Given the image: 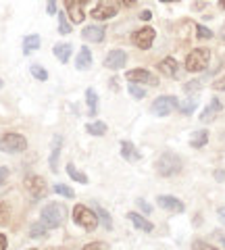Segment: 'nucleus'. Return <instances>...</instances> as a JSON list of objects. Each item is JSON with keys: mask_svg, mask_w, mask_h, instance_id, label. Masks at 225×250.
Listing matches in <instances>:
<instances>
[{"mask_svg": "<svg viewBox=\"0 0 225 250\" xmlns=\"http://www.w3.org/2000/svg\"><path fill=\"white\" fill-rule=\"evenodd\" d=\"M157 173L159 175H163V177H171V175H177V173L181 171V167H184V161H181V156L179 155H175V152L171 150H167L163 152V155L159 156V161H157Z\"/></svg>", "mask_w": 225, "mask_h": 250, "instance_id": "nucleus-1", "label": "nucleus"}, {"mask_svg": "<svg viewBox=\"0 0 225 250\" xmlns=\"http://www.w3.org/2000/svg\"><path fill=\"white\" fill-rule=\"evenodd\" d=\"M65 221V206L59 204V203H50L42 208V215H40V223L44 225L46 229H56L63 225Z\"/></svg>", "mask_w": 225, "mask_h": 250, "instance_id": "nucleus-2", "label": "nucleus"}, {"mask_svg": "<svg viewBox=\"0 0 225 250\" xmlns=\"http://www.w3.org/2000/svg\"><path fill=\"white\" fill-rule=\"evenodd\" d=\"M209 61H210V50L209 48H194L192 52L186 57V69L192 73H198V71H205L209 67Z\"/></svg>", "mask_w": 225, "mask_h": 250, "instance_id": "nucleus-3", "label": "nucleus"}, {"mask_svg": "<svg viewBox=\"0 0 225 250\" xmlns=\"http://www.w3.org/2000/svg\"><path fill=\"white\" fill-rule=\"evenodd\" d=\"M25 148H27V140L21 134L11 131V134H4L0 138V150L6 152V155H17V152H23Z\"/></svg>", "mask_w": 225, "mask_h": 250, "instance_id": "nucleus-4", "label": "nucleus"}, {"mask_svg": "<svg viewBox=\"0 0 225 250\" xmlns=\"http://www.w3.org/2000/svg\"><path fill=\"white\" fill-rule=\"evenodd\" d=\"M73 221L80 227L83 229H88V232H92V229H96L98 225V215L94 211H90L88 206H83V204H77L73 208Z\"/></svg>", "mask_w": 225, "mask_h": 250, "instance_id": "nucleus-5", "label": "nucleus"}, {"mask_svg": "<svg viewBox=\"0 0 225 250\" xmlns=\"http://www.w3.org/2000/svg\"><path fill=\"white\" fill-rule=\"evenodd\" d=\"M177 104H179V100L175 98V96H159V98L152 102L150 110H152V115H157V117H167L177 109Z\"/></svg>", "mask_w": 225, "mask_h": 250, "instance_id": "nucleus-6", "label": "nucleus"}, {"mask_svg": "<svg viewBox=\"0 0 225 250\" xmlns=\"http://www.w3.org/2000/svg\"><path fill=\"white\" fill-rule=\"evenodd\" d=\"M25 188H27V192H30L36 200L44 198L48 194V186H46V182L40 175H30V177H27L25 179Z\"/></svg>", "mask_w": 225, "mask_h": 250, "instance_id": "nucleus-7", "label": "nucleus"}, {"mask_svg": "<svg viewBox=\"0 0 225 250\" xmlns=\"http://www.w3.org/2000/svg\"><path fill=\"white\" fill-rule=\"evenodd\" d=\"M154 36H157V31H154L152 27H142V30H138L136 33H133L131 40H133V44H136L138 48L148 50V48L152 46V42H154Z\"/></svg>", "mask_w": 225, "mask_h": 250, "instance_id": "nucleus-8", "label": "nucleus"}, {"mask_svg": "<svg viewBox=\"0 0 225 250\" xmlns=\"http://www.w3.org/2000/svg\"><path fill=\"white\" fill-rule=\"evenodd\" d=\"M125 78H128V81H131V83H150V86H159V79L154 78L150 71H146V69H133V71H128Z\"/></svg>", "mask_w": 225, "mask_h": 250, "instance_id": "nucleus-9", "label": "nucleus"}, {"mask_svg": "<svg viewBox=\"0 0 225 250\" xmlns=\"http://www.w3.org/2000/svg\"><path fill=\"white\" fill-rule=\"evenodd\" d=\"M125 62H128V54H125V50L115 48V50H111L107 54V59H104V67L112 69V71H119L121 67H125Z\"/></svg>", "mask_w": 225, "mask_h": 250, "instance_id": "nucleus-10", "label": "nucleus"}, {"mask_svg": "<svg viewBox=\"0 0 225 250\" xmlns=\"http://www.w3.org/2000/svg\"><path fill=\"white\" fill-rule=\"evenodd\" d=\"M157 203H159L161 208H165V211H169V213H184V211H186L184 203H181L179 198H175V196H169V194H163V196H159Z\"/></svg>", "mask_w": 225, "mask_h": 250, "instance_id": "nucleus-11", "label": "nucleus"}, {"mask_svg": "<svg viewBox=\"0 0 225 250\" xmlns=\"http://www.w3.org/2000/svg\"><path fill=\"white\" fill-rule=\"evenodd\" d=\"M90 15H92L94 19H98V21H107V19H112L117 15V6L112 2H100L96 9H92Z\"/></svg>", "mask_w": 225, "mask_h": 250, "instance_id": "nucleus-12", "label": "nucleus"}, {"mask_svg": "<svg viewBox=\"0 0 225 250\" xmlns=\"http://www.w3.org/2000/svg\"><path fill=\"white\" fill-rule=\"evenodd\" d=\"M65 6H67V17H71L73 23H81V21L86 19L80 0H65Z\"/></svg>", "mask_w": 225, "mask_h": 250, "instance_id": "nucleus-13", "label": "nucleus"}, {"mask_svg": "<svg viewBox=\"0 0 225 250\" xmlns=\"http://www.w3.org/2000/svg\"><path fill=\"white\" fill-rule=\"evenodd\" d=\"M159 71L167 75V78H177V73H179V65H177V61H175L173 57H167L159 62Z\"/></svg>", "mask_w": 225, "mask_h": 250, "instance_id": "nucleus-14", "label": "nucleus"}, {"mask_svg": "<svg viewBox=\"0 0 225 250\" xmlns=\"http://www.w3.org/2000/svg\"><path fill=\"white\" fill-rule=\"evenodd\" d=\"M104 27L102 25H88V27H83V31H81V36L86 42H102L104 40Z\"/></svg>", "mask_w": 225, "mask_h": 250, "instance_id": "nucleus-15", "label": "nucleus"}, {"mask_svg": "<svg viewBox=\"0 0 225 250\" xmlns=\"http://www.w3.org/2000/svg\"><path fill=\"white\" fill-rule=\"evenodd\" d=\"M75 67L81 69V71H86V69L92 67V52H90V48H80V52H77V59H75Z\"/></svg>", "mask_w": 225, "mask_h": 250, "instance_id": "nucleus-16", "label": "nucleus"}, {"mask_svg": "<svg viewBox=\"0 0 225 250\" xmlns=\"http://www.w3.org/2000/svg\"><path fill=\"white\" fill-rule=\"evenodd\" d=\"M219 110H221V102L217 100V98H213V100H210L209 107H207L205 110H202L200 121H202V123H210V121H213L217 115H219Z\"/></svg>", "mask_w": 225, "mask_h": 250, "instance_id": "nucleus-17", "label": "nucleus"}, {"mask_svg": "<svg viewBox=\"0 0 225 250\" xmlns=\"http://www.w3.org/2000/svg\"><path fill=\"white\" fill-rule=\"evenodd\" d=\"M61 146H63V138L54 136L52 140V155H50V169L56 173L59 171V155H61Z\"/></svg>", "mask_w": 225, "mask_h": 250, "instance_id": "nucleus-18", "label": "nucleus"}, {"mask_svg": "<svg viewBox=\"0 0 225 250\" xmlns=\"http://www.w3.org/2000/svg\"><path fill=\"white\" fill-rule=\"evenodd\" d=\"M128 217H129V221H131V223L136 225L138 229H142V232H152V229H154V225L150 223L148 219H144L142 215H138V213H129Z\"/></svg>", "mask_w": 225, "mask_h": 250, "instance_id": "nucleus-19", "label": "nucleus"}, {"mask_svg": "<svg viewBox=\"0 0 225 250\" xmlns=\"http://www.w3.org/2000/svg\"><path fill=\"white\" fill-rule=\"evenodd\" d=\"M207 142H209V131L207 129L194 131L192 138H190V146H192V148H202V146H207Z\"/></svg>", "mask_w": 225, "mask_h": 250, "instance_id": "nucleus-20", "label": "nucleus"}, {"mask_svg": "<svg viewBox=\"0 0 225 250\" xmlns=\"http://www.w3.org/2000/svg\"><path fill=\"white\" fill-rule=\"evenodd\" d=\"M121 155H123V158H128V161H138L140 158V152L136 150V146L128 140L121 142Z\"/></svg>", "mask_w": 225, "mask_h": 250, "instance_id": "nucleus-21", "label": "nucleus"}, {"mask_svg": "<svg viewBox=\"0 0 225 250\" xmlns=\"http://www.w3.org/2000/svg\"><path fill=\"white\" fill-rule=\"evenodd\" d=\"M86 100H88V113H90V117H96V113H98V94L94 92L92 88L86 90Z\"/></svg>", "mask_w": 225, "mask_h": 250, "instance_id": "nucleus-22", "label": "nucleus"}, {"mask_svg": "<svg viewBox=\"0 0 225 250\" xmlns=\"http://www.w3.org/2000/svg\"><path fill=\"white\" fill-rule=\"evenodd\" d=\"M71 44H56L54 46V57L59 59L61 62H67L69 59H71Z\"/></svg>", "mask_w": 225, "mask_h": 250, "instance_id": "nucleus-23", "label": "nucleus"}, {"mask_svg": "<svg viewBox=\"0 0 225 250\" xmlns=\"http://www.w3.org/2000/svg\"><path fill=\"white\" fill-rule=\"evenodd\" d=\"M38 48H40V36H38V33H32V36H27L23 40V52L25 54L38 50Z\"/></svg>", "mask_w": 225, "mask_h": 250, "instance_id": "nucleus-24", "label": "nucleus"}, {"mask_svg": "<svg viewBox=\"0 0 225 250\" xmlns=\"http://www.w3.org/2000/svg\"><path fill=\"white\" fill-rule=\"evenodd\" d=\"M86 131H88V134H92V136H104V134H107V123H102V121L88 123Z\"/></svg>", "mask_w": 225, "mask_h": 250, "instance_id": "nucleus-25", "label": "nucleus"}, {"mask_svg": "<svg viewBox=\"0 0 225 250\" xmlns=\"http://www.w3.org/2000/svg\"><path fill=\"white\" fill-rule=\"evenodd\" d=\"M67 173H69V177H71L73 182L88 184V175H86V173H81V171H77V169H75V165L69 163V165H67Z\"/></svg>", "mask_w": 225, "mask_h": 250, "instance_id": "nucleus-26", "label": "nucleus"}, {"mask_svg": "<svg viewBox=\"0 0 225 250\" xmlns=\"http://www.w3.org/2000/svg\"><path fill=\"white\" fill-rule=\"evenodd\" d=\"M30 71H32V75H33V78H36L38 81H46V79H48V71H46L44 67L32 65V67H30Z\"/></svg>", "mask_w": 225, "mask_h": 250, "instance_id": "nucleus-27", "label": "nucleus"}, {"mask_svg": "<svg viewBox=\"0 0 225 250\" xmlns=\"http://www.w3.org/2000/svg\"><path fill=\"white\" fill-rule=\"evenodd\" d=\"M177 107H179V110H181L184 115H190V113H194V109H196V100H194V98L184 100V102H179Z\"/></svg>", "mask_w": 225, "mask_h": 250, "instance_id": "nucleus-28", "label": "nucleus"}, {"mask_svg": "<svg viewBox=\"0 0 225 250\" xmlns=\"http://www.w3.org/2000/svg\"><path fill=\"white\" fill-rule=\"evenodd\" d=\"M11 219V208L6 203H0V225H6Z\"/></svg>", "mask_w": 225, "mask_h": 250, "instance_id": "nucleus-29", "label": "nucleus"}, {"mask_svg": "<svg viewBox=\"0 0 225 250\" xmlns=\"http://www.w3.org/2000/svg\"><path fill=\"white\" fill-rule=\"evenodd\" d=\"M96 215L100 217V221H102V225L107 227V229H112V223H111V217H109V213L104 211L102 206H96Z\"/></svg>", "mask_w": 225, "mask_h": 250, "instance_id": "nucleus-30", "label": "nucleus"}, {"mask_svg": "<svg viewBox=\"0 0 225 250\" xmlns=\"http://www.w3.org/2000/svg\"><path fill=\"white\" fill-rule=\"evenodd\" d=\"M128 90H129V94L133 96V98H138V100H140V98H144V96H146V90H144V88H140L138 83H131V81H129Z\"/></svg>", "mask_w": 225, "mask_h": 250, "instance_id": "nucleus-31", "label": "nucleus"}, {"mask_svg": "<svg viewBox=\"0 0 225 250\" xmlns=\"http://www.w3.org/2000/svg\"><path fill=\"white\" fill-rule=\"evenodd\" d=\"M54 192L61 194V196H65V198H73L75 196V192L71 190V188H67V186H63V184H56L54 186Z\"/></svg>", "mask_w": 225, "mask_h": 250, "instance_id": "nucleus-32", "label": "nucleus"}, {"mask_svg": "<svg viewBox=\"0 0 225 250\" xmlns=\"http://www.w3.org/2000/svg\"><path fill=\"white\" fill-rule=\"evenodd\" d=\"M59 31L61 33H71V23L67 21V15H59Z\"/></svg>", "mask_w": 225, "mask_h": 250, "instance_id": "nucleus-33", "label": "nucleus"}, {"mask_svg": "<svg viewBox=\"0 0 225 250\" xmlns=\"http://www.w3.org/2000/svg\"><path fill=\"white\" fill-rule=\"evenodd\" d=\"M196 36H198V38H202V40H210V38H213V31H210L209 27L196 25Z\"/></svg>", "mask_w": 225, "mask_h": 250, "instance_id": "nucleus-34", "label": "nucleus"}, {"mask_svg": "<svg viewBox=\"0 0 225 250\" xmlns=\"http://www.w3.org/2000/svg\"><path fill=\"white\" fill-rule=\"evenodd\" d=\"M46 234V227L44 225H32L30 227V235H32V238H42V235H44Z\"/></svg>", "mask_w": 225, "mask_h": 250, "instance_id": "nucleus-35", "label": "nucleus"}, {"mask_svg": "<svg viewBox=\"0 0 225 250\" xmlns=\"http://www.w3.org/2000/svg\"><path fill=\"white\" fill-rule=\"evenodd\" d=\"M192 250H219V248H215L213 244H209V242L196 240V242H194V244H192Z\"/></svg>", "mask_w": 225, "mask_h": 250, "instance_id": "nucleus-36", "label": "nucleus"}, {"mask_svg": "<svg viewBox=\"0 0 225 250\" xmlns=\"http://www.w3.org/2000/svg\"><path fill=\"white\" fill-rule=\"evenodd\" d=\"M81 250H107V244H104V242H90V244H86Z\"/></svg>", "mask_w": 225, "mask_h": 250, "instance_id": "nucleus-37", "label": "nucleus"}, {"mask_svg": "<svg viewBox=\"0 0 225 250\" xmlns=\"http://www.w3.org/2000/svg\"><path fill=\"white\" fill-rule=\"evenodd\" d=\"M186 92H196V90H200V81L198 79H194V81H188L186 86H184Z\"/></svg>", "mask_w": 225, "mask_h": 250, "instance_id": "nucleus-38", "label": "nucleus"}, {"mask_svg": "<svg viewBox=\"0 0 225 250\" xmlns=\"http://www.w3.org/2000/svg\"><path fill=\"white\" fill-rule=\"evenodd\" d=\"M48 6H46V11H48V15H56V0H46Z\"/></svg>", "mask_w": 225, "mask_h": 250, "instance_id": "nucleus-39", "label": "nucleus"}, {"mask_svg": "<svg viewBox=\"0 0 225 250\" xmlns=\"http://www.w3.org/2000/svg\"><path fill=\"white\" fill-rule=\"evenodd\" d=\"M6 177H9V169H6V167H0V186L6 182Z\"/></svg>", "mask_w": 225, "mask_h": 250, "instance_id": "nucleus-40", "label": "nucleus"}, {"mask_svg": "<svg viewBox=\"0 0 225 250\" xmlns=\"http://www.w3.org/2000/svg\"><path fill=\"white\" fill-rule=\"evenodd\" d=\"M138 206H140V208H142V211H144V213H150V211H152V208H150V204H148V203H144V200H142V198H140V200H138Z\"/></svg>", "mask_w": 225, "mask_h": 250, "instance_id": "nucleus-41", "label": "nucleus"}, {"mask_svg": "<svg viewBox=\"0 0 225 250\" xmlns=\"http://www.w3.org/2000/svg\"><path fill=\"white\" fill-rule=\"evenodd\" d=\"M215 179H217V182H225V171L223 169H217L215 171Z\"/></svg>", "mask_w": 225, "mask_h": 250, "instance_id": "nucleus-42", "label": "nucleus"}, {"mask_svg": "<svg viewBox=\"0 0 225 250\" xmlns=\"http://www.w3.org/2000/svg\"><path fill=\"white\" fill-rule=\"evenodd\" d=\"M117 2L121 4V6H128V9H129V6H133V4L138 2V0H117Z\"/></svg>", "mask_w": 225, "mask_h": 250, "instance_id": "nucleus-43", "label": "nucleus"}, {"mask_svg": "<svg viewBox=\"0 0 225 250\" xmlns=\"http://www.w3.org/2000/svg\"><path fill=\"white\" fill-rule=\"evenodd\" d=\"M140 19H142V21H150L152 19V13L150 11H142V13H140Z\"/></svg>", "mask_w": 225, "mask_h": 250, "instance_id": "nucleus-44", "label": "nucleus"}, {"mask_svg": "<svg viewBox=\"0 0 225 250\" xmlns=\"http://www.w3.org/2000/svg\"><path fill=\"white\" fill-rule=\"evenodd\" d=\"M0 250H6V235L0 234Z\"/></svg>", "mask_w": 225, "mask_h": 250, "instance_id": "nucleus-45", "label": "nucleus"}, {"mask_svg": "<svg viewBox=\"0 0 225 250\" xmlns=\"http://www.w3.org/2000/svg\"><path fill=\"white\" fill-rule=\"evenodd\" d=\"M217 213H219V219L223 221V225H225V206H221V208H219V211H217Z\"/></svg>", "mask_w": 225, "mask_h": 250, "instance_id": "nucleus-46", "label": "nucleus"}, {"mask_svg": "<svg viewBox=\"0 0 225 250\" xmlns=\"http://www.w3.org/2000/svg\"><path fill=\"white\" fill-rule=\"evenodd\" d=\"M221 42L225 44V25H223V30H221Z\"/></svg>", "mask_w": 225, "mask_h": 250, "instance_id": "nucleus-47", "label": "nucleus"}, {"mask_svg": "<svg viewBox=\"0 0 225 250\" xmlns=\"http://www.w3.org/2000/svg\"><path fill=\"white\" fill-rule=\"evenodd\" d=\"M215 86L219 88V90H225V81H221V83H215Z\"/></svg>", "mask_w": 225, "mask_h": 250, "instance_id": "nucleus-48", "label": "nucleus"}, {"mask_svg": "<svg viewBox=\"0 0 225 250\" xmlns=\"http://www.w3.org/2000/svg\"><path fill=\"white\" fill-rule=\"evenodd\" d=\"M219 6H221V11H225V0H221V2H219Z\"/></svg>", "mask_w": 225, "mask_h": 250, "instance_id": "nucleus-49", "label": "nucleus"}, {"mask_svg": "<svg viewBox=\"0 0 225 250\" xmlns=\"http://www.w3.org/2000/svg\"><path fill=\"white\" fill-rule=\"evenodd\" d=\"M161 2H177V0H161Z\"/></svg>", "mask_w": 225, "mask_h": 250, "instance_id": "nucleus-50", "label": "nucleus"}, {"mask_svg": "<svg viewBox=\"0 0 225 250\" xmlns=\"http://www.w3.org/2000/svg\"><path fill=\"white\" fill-rule=\"evenodd\" d=\"M80 2H81V4H88V2H90V0H80Z\"/></svg>", "mask_w": 225, "mask_h": 250, "instance_id": "nucleus-51", "label": "nucleus"}, {"mask_svg": "<svg viewBox=\"0 0 225 250\" xmlns=\"http://www.w3.org/2000/svg\"><path fill=\"white\" fill-rule=\"evenodd\" d=\"M2 86H4V83H2V79H0V88H2Z\"/></svg>", "mask_w": 225, "mask_h": 250, "instance_id": "nucleus-52", "label": "nucleus"}, {"mask_svg": "<svg viewBox=\"0 0 225 250\" xmlns=\"http://www.w3.org/2000/svg\"><path fill=\"white\" fill-rule=\"evenodd\" d=\"M221 244H223V248H225V240H223V242H221Z\"/></svg>", "mask_w": 225, "mask_h": 250, "instance_id": "nucleus-53", "label": "nucleus"}, {"mask_svg": "<svg viewBox=\"0 0 225 250\" xmlns=\"http://www.w3.org/2000/svg\"><path fill=\"white\" fill-rule=\"evenodd\" d=\"M30 250H36V248H30Z\"/></svg>", "mask_w": 225, "mask_h": 250, "instance_id": "nucleus-54", "label": "nucleus"}]
</instances>
